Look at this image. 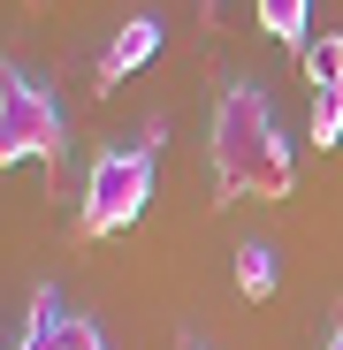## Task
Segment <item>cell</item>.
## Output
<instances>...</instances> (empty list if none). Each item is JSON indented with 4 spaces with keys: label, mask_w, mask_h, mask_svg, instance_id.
<instances>
[{
    "label": "cell",
    "mask_w": 343,
    "mask_h": 350,
    "mask_svg": "<svg viewBox=\"0 0 343 350\" xmlns=\"http://www.w3.org/2000/svg\"><path fill=\"white\" fill-rule=\"evenodd\" d=\"M290 137L259 84H229L214 99V191L229 198H290Z\"/></svg>",
    "instance_id": "obj_1"
},
{
    "label": "cell",
    "mask_w": 343,
    "mask_h": 350,
    "mask_svg": "<svg viewBox=\"0 0 343 350\" xmlns=\"http://www.w3.org/2000/svg\"><path fill=\"white\" fill-rule=\"evenodd\" d=\"M145 206H153V145H107V152H92L84 206H77L84 237H123V228L145 221Z\"/></svg>",
    "instance_id": "obj_2"
},
{
    "label": "cell",
    "mask_w": 343,
    "mask_h": 350,
    "mask_svg": "<svg viewBox=\"0 0 343 350\" xmlns=\"http://www.w3.org/2000/svg\"><path fill=\"white\" fill-rule=\"evenodd\" d=\"M23 160H62V107L31 69H0V167Z\"/></svg>",
    "instance_id": "obj_3"
},
{
    "label": "cell",
    "mask_w": 343,
    "mask_h": 350,
    "mask_svg": "<svg viewBox=\"0 0 343 350\" xmlns=\"http://www.w3.org/2000/svg\"><path fill=\"white\" fill-rule=\"evenodd\" d=\"M153 53H160V23H153V16H130L123 31L107 38V53H99V92L130 84V77H138V69L153 62Z\"/></svg>",
    "instance_id": "obj_4"
},
{
    "label": "cell",
    "mask_w": 343,
    "mask_h": 350,
    "mask_svg": "<svg viewBox=\"0 0 343 350\" xmlns=\"http://www.w3.org/2000/svg\"><path fill=\"white\" fill-rule=\"evenodd\" d=\"M23 335H46V342H69V335H77V320H69V305H62V289H53V282L31 289V320H23Z\"/></svg>",
    "instance_id": "obj_5"
},
{
    "label": "cell",
    "mask_w": 343,
    "mask_h": 350,
    "mask_svg": "<svg viewBox=\"0 0 343 350\" xmlns=\"http://www.w3.org/2000/svg\"><path fill=\"white\" fill-rule=\"evenodd\" d=\"M275 282H282V267H275V244H237V289L259 305V297H275Z\"/></svg>",
    "instance_id": "obj_6"
},
{
    "label": "cell",
    "mask_w": 343,
    "mask_h": 350,
    "mask_svg": "<svg viewBox=\"0 0 343 350\" xmlns=\"http://www.w3.org/2000/svg\"><path fill=\"white\" fill-rule=\"evenodd\" d=\"M305 16H313V0H259V23H267V38H282V46H313L305 38Z\"/></svg>",
    "instance_id": "obj_7"
},
{
    "label": "cell",
    "mask_w": 343,
    "mask_h": 350,
    "mask_svg": "<svg viewBox=\"0 0 343 350\" xmlns=\"http://www.w3.org/2000/svg\"><path fill=\"white\" fill-rule=\"evenodd\" d=\"M305 137L328 152V145H343V84H320L313 92V114H305Z\"/></svg>",
    "instance_id": "obj_8"
},
{
    "label": "cell",
    "mask_w": 343,
    "mask_h": 350,
    "mask_svg": "<svg viewBox=\"0 0 343 350\" xmlns=\"http://www.w3.org/2000/svg\"><path fill=\"white\" fill-rule=\"evenodd\" d=\"M298 62H305V77H313V92L320 84H343V31H320L305 53H298Z\"/></svg>",
    "instance_id": "obj_9"
},
{
    "label": "cell",
    "mask_w": 343,
    "mask_h": 350,
    "mask_svg": "<svg viewBox=\"0 0 343 350\" xmlns=\"http://www.w3.org/2000/svg\"><path fill=\"white\" fill-rule=\"evenodd\" d=\"M69 350H107V335H99L92 320H77V335H69Z\"/></svg>",
    "instance_id": "obj_10"
},
{
    "label": "cell",
    "mask_w": 343,
    "mask_h": 350,
    "mask_svg": "<svg viewBox=\"0 0 343 350\" xmlns=\"http://www.w3.org/2000/svg\"><path fill=\"white\" fill-rule=\"evenodd\" d=\"M16 350H69V342H46V335H23Z\"/></svg>",
    "instance_id": "obj_11"
},
{
    "label": "cell",
    "mask_w": 343,
    "mask_h": 350,
    "mask_svg": "<svg viewBox=\"0 0 343 350\" xmlns=\"http://www.w3.org/2000/svg\"><path fill=\"white\" fill-rule=\"evenodd\" d=\"M320 350H343V320H335V335H328V342H320Z\"/></svg>",
    "instance_id": "obj_12"
},
{
    "label": "cell",
    "mask_w": 343,
    "mask_h": 350,
    "mask_svg": "<svg viewBox=\"0 0 343 350\" xmlns=\"http://www.w3.org/2000/svg\"><path fill=\"white\" fill-rule=\"evenodd\" d=\"M183 350H206V342H199V335H191V342H183Z\"/></svg>",
    "instance_id": "obj_13"
}]
</instances>
